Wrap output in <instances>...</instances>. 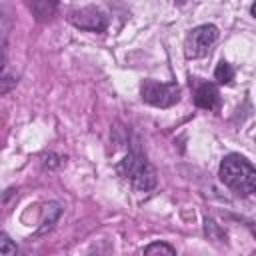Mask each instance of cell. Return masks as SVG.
Instances as JSON below:
<instances>
[{
    "instance_id": "3",
    "label": "cell",
    "mask_w": 256,
    "mask_h": 256,
    "mask_svg": "<svg viewBox=\"0 0 256 256\" xmlns=\"http://www.w3.org/2000/svg\"><path fill=\"white\" fill-rule=\"evenodd\" d=\"M142 100L146 104L158 106V108H168L178 102L180 98V88L176 82H156V80H144L140 86Z\"/></svg>"
},
{
    "instance_id": "9",
    "label": "cell",
    "mask_w": 256,
    "mask_h": 256,
    "mask_svg": "<svg viewBox=\"0 0 256 256\" xmlns=\"http://www.w3.org/2000/svg\"><path fill=\"white\" fill-rule=\"evenodd\" d=\"M144 254H176V248H172L170 244H164V242H154L144 248Z\"/></svg>"
},
{
    "instance_id": "8",
    "label": "cell",
    "mask_w": 256,
    "mask_h": 256,
    "mask_svg": "<svg viewBox=\"0 0 256 256\" xmlns=\"http://www.w3.org/2000/svg\"><path fill=\"white\" fill-rule=\"evenodd\" d=\"M214 78L220 82V84H230L234 80V68L228 64V62H218L216 70H214Z\"/></svg>"
},
{
    "instance_id": "12",
    "label": "cell",
    "mask_w": 256,
    "mask_h": 256,
    "mask_svg": "<svg viewBox=\"0 0 256 256\" xmlns=\"http://www.w3.org/2000/svg\"><path fill=\"white\" fill-rule=\"evenodd\" d=\"M250 12H252V16H254V18H256V2H254V4H252V8H250Z\"/></svg>"
},
{
    "instance_id": "10",
    "label": "cell",
    "mask_w": 256,
    "mask_h": 256,
    "mask_svg": "<svg viewBox=\"0 0 256 256\" xmlns=\"http://www.w3.org/2000/svg\"><path fill=\"white\" fill-rule=\"evenodd\" d=\"M0 254L2 256H14L16 254V244L6 234H0Z\"/></svg>"
},
{
    "instance_id": "13",
    "label": "cell",
    "mask_w": 256,
    "mask_h": 256,
    "mask_svg": "<svg viewBox=\"0 0 256 256\" xmlns=\"http://www.w3.org/2000/svg\"><path fill=\"white\" fill-rule=\"evenodd\" d=\"M174 2H176V4H178V6H182V4H184V2H186V0H174Z\"/></svg>"
},
{
    "instance_id": "5",
    "label": "cell",
    "mask_w": 256,
    "mask_h": 256,
    "mask_svg": "<svg viewBox=\"0 0 256 256\" xmlns=\"http://www.w3.org/2000/svg\"><path fill=\"white\" fill-rule=\"evenodd\" d=\"M70 24H74L80 30H90V32H104L108 26L106 14L94 6H86L80 10H72L68 14Z\"/></svg>"
},
{
    "instance_id": "11",
    "label": "cell",
    "mask_w": 256,
    "mask_h": 256,
    "mask_svg": "<svg viewBox=\"0 0 256 256\" xmlns=\"http://www.w3.org/2000/svg\"><path fill=\"white\" fill-rule=\"evenodd\" d=\"M0 82H2V86H0V92H2V94H6V92L10 90V86H12V84H16V80H12L6 72L2 74V80H0Z\"/></svg>"
},
{
    "instance_id": "2",
    "label": "cell",
    "mask_w": 256,
    "mask_h": 256,
    "mask_svg": "<svg viewBox=\"0 0 256 256\" xmlns=\"http://www.w3.org/2000/svg\"><path fill=\"white\" fill-rule=\"evenodd\" d=\"M118 172L138 190L146 192L156 186V172L150 166V162L140 154H128L120 164Z\"/></svg>"
},
{
    "instance_id": "7",
    "label": "cell",
    "mask_w": 256,
    "mask_h": 256,
    "mask_svg": "<svg viewBox=\"0 0 256 256\" xmlns=\"http://www.w3.org/2000/svg\"><path fill=\"white\" fill-rule=\"evenodd\" d=\"M30 10L36 16V20L46 22L56 14L58 2L56 0H30Z\"/></svg>"
},
{
    "instance_id": "1",
    "label": "cell",
    "mask_w": 256,
    "mask_h": 256,
    "mask_svg": "<svg viewBox=\"0 0 256 256\" xmlns=\"http://www.w3.org/2000/svg\"><path fill=\"white\" fill-rule=\"evenodd\" d=\"M222 182L240 196L256 192V168L240 154H228L220 162Z\"/></svg>"
},
{
    "instance_id": "4",
    "label": "cell",
    "mask_w": 256,
    "mask_h": 256,
    "mask_svg": "<svg viewBox=\"0 0 256 256\" xmlns=\"http://www.w3.org/2000/svg\"><path fill=\"white\" fill-rule=\"evenodd\" d=\"M218 40V28L214 24H200L192 28L184 40L186 58H202L210 52L214 42Z\"/></svg>"
},
{
    "instance_id": "6",
    "label": "cell",
    "mask_w": 256,
    "mask_h": 256,
    "mask_svg": "<svg viewBox=\"0 0 256 256\" xmlns=\"http://www.w3.org/2000/svg\"><path fill=\"white\" fill-rule=\"evenodd\" d=\"M194 102L198 108L202 110H214L218 108V102H220V96H218V88L214 84H200L196 94H194Z\"/></svg>"
}]
</instances>
